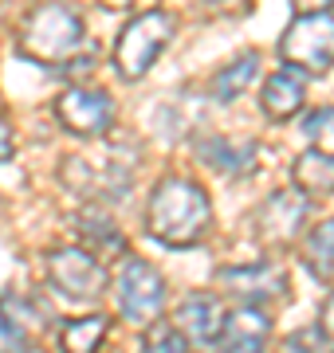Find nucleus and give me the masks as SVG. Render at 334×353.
Returning <instances> with one entry per match:
<instances>
[{
    "instance_id": "obj_1",
    "label": "nucleus",
    "mask_w": 334,
    "mask_h": 353,
    "mask_svg": "<svg viewBox=\"0 0 334 353\" xmlns=\"http://www.w3.org/2000/svg\"><path fill=\"white\" fill-rule=\"evenodd\" d=\"M20 51L43 67H71V71L95 67V39L87 43V28L63 0H48L24 16Z\"/></svg>"
},
{
    "instance_id": "obj_2",
    "label": "nucleus",
    "mask_w": 334,
    "mask_h": 353,
    "mask_svg": "<svg viewBox=\"0 0 334 353\" xmlns=\"http://www.w3.org/2000/svg\"><path fill=\"white\" fill-rule=\"evenodd\" d=\"M213 224V201L189 176H166L150 196L146 228L166 248H193Z\"/></svg>"
},
{
    "instance_id": "obj_3",
    "label": "nucleus",
    "mask_w": 334,
    "mask_h": 353,
    "mask_svg": "<svg viewBox=\"0 0 334 353\" xmlns=\"http://www.w3.org/2000/svg\"><path fill=\"white\" fill-rule=\"evenodd\" d=\"M173 39V16L169 12H141L134 16L115 43V67L126 83H138L150 67L157 63V55L166 51V43Z\"/></svg>"
},
{
    "instance_id": "obj_4",
    "label": "nucleus",
    "mask_w": 334,
    "mask_h": 353,
    "mask_svg": "<svg viewBox=\"0 0 334 353\" xmlns=\"http://www.w3.org/2000/svg\"><path fill=\"white\" fill-rule=\"evenodd\" d=\"M279 59L303 75H326L334 67V12H307L279 36Z\"/></svg>"
},
{
    "instance_id": "obj_5",
    "label": "nucleus",
    "mask_w": 334,
    "mask_h": 353,
    "mask_svg": "<svg viewBox=\"0 0 334 353\" xmlns=\"http://www.w3.org/2000/svg\"><path fill=\"white\" fill-rule=\"evenodd\" d=\"M115 303L126 322L146 326L166 310V279L141 255H126L115 271Z\"/></svg>"
},
{
    "instance_id": "obj_6",
    "label": "nucleus",
    "mask_w": 334,
    "mask_h": 353,
    "mask_svg": "<svg viewBox=\"0 0 334 353\" xmlns=\"http://www.w3.org/2000/svg\"><path fill=\"white\" fill-rule=\"evenodd\" d=\"M55 122L79 138H103L115 126V99L99 87H67L55 99Z\"/></svg>"
},
{
    "instance_id": "obj_7",
    "label": "nucleus",
    "mask_w": 334,
    "mask_h": 353,
    "mask_svg": "<svg viewBox=\"0 0 334 353\" xmlns=\"http://www.w3.org/2000/svg\"><path fill=\"white\" fill-rule=\"evenodd\" d=\"M48 279L63 299H75V303H87L95 294H103L106 287V271L99 255L83 252V248H55L48 255Z\"/></svg>"
},
{
    "instance_id": "obj_8",
    "label": "nucleus",
    "mask_w": 334,
    "mask_h": 353,
    "mask_svg": "<svg viewBox=\"0 0 334 353\" xmlns=\"http://www.w3.org/2000/svg\"><path fill=\"white\" fill-rule=\"evenodd\" d=\"M63 185L79 196H90V204L122 201L130 192V169L118 161H90V157H67L63 161Z\"/></svg>"
},
{
    "instance_id": "obj_9",
    "label": "nucleus",
    "mask_w": 334,
    "mask_h": 353,
    "mask_svg": "<svg viewBox=\"0 0 334 353\" xmlns=\"http://www.w3.org/2000/svg\"><path fill=\"white\" fill-rule=\"evenodd\" d=\"M224 306L213 299V294H189L185 303L173 310V334H177L185 345L208 353L220 345V334H224Z\"/></svg>"
},
{
    "instance_id": "obj_10",
    "label": "nucleus",
    "mask_w": 334,
    "mask_h": 353,
    "mask_svg": "<svg viewBox=\"0 0 334 353\" xmlns=\"http://www.w3.org/2000/svg\"><path fill=\"white\" fill-rule=\"evenodd\" d=\"M307 192H299V189H279V192H271L268 201H264V208L256 212V232H259V240L264 243H287V240H295L299 232H303V224H307Z\"/></svg>"
},
{
    "instance_id": "obj_11",
    "label": "nucleus",
    "mask_w": 334,
    "mask_h": 353,
    "mask_svg": "<svg viewBox=\"0 0 334 353\" xmlns=\"http://www.w3.org/2000/svg\"><path fill=\"white\" fill-rule=\"evenodd\" d=\"M220 287L232 290L244 306H259L287 294V275H283V267H271V263L228 267V271H220Z\"/></svg>"
},
{
    "instance_id": "obj_12",
    "label": "nucleus",
    "mask_w": 334,
    "mask_h": 353,
    "mask_svg": "<svg viewBox=\"0 0 334 353\" xmlns=\"http://www.w3.org/2000/svg\"><path fill=\"white\" fill-rule=\"evenodd\" d=\"M271 334V318L259 306H240L224 318V334H220V350L224 353H264Z\"/></svg>"
},
{
    "instance_id": "obj_13",
    "label": "nucleus",
    "mask_w": 334,
    "mask_h": 353,
    "mask_svg": "<svg viewBox=\"0 0 334 353\" xmlns=\"http://www.w3.org/2000/svg\"><path fill=\"white\" fill-rule=\"evenodd\" d=\"M75 228H79V236H83L99 255H122L126 252V236L118 232L115 216L106 212L103 204H87V208L79 212Z\"/></svg>"
},
{
    "instance_id": "obj_14",
    "label": "nucleus",
    "mask_w": 334,
    "mask_h": 353,
    "mask_svg": "<svg viewBox=\"0 0 334 353\" xmlns=\"http://www.w3.org/2000/svg\"><path fill=\"white\" fill-rule=\"evenodd\" d=\"M259 102H264V114L268 118L287 122L303 106V79L295 71H275V75H268V83L259 90Z\"/></svg>"
},
{
    "instance_id": "obj_15",
    "label": "nucleus",
    "mask_w": 334,
    "mask_h": 353,
    "mask_svg": "<svg viewBox=\"0 0 334 353\" xmlns=\"http://www.w3.org/2000/svg\"><path fill=\"white\" fill-rule=\"evenodd\" d=\"M106 338L103 314H83L59 326V353H99Z\"/></svg>"
},
{
    "instance_id": "obj_16",
    "label": "nucleus",
    "mask_w": 334,
    "mask_h": 353,
    "mask_svg": "<svg viewBox=\"0 0 334 353\" xmlns=\"http://www.w3.org/2000/svg\"><path fill=\"white\" fill-rule=\"evenodd\" d=\"M291 176H295V189L299 192L326 196V192H334V157H331V153H319V150H307L295 161Z\"/></svg>"
},
{
    "instance_id": "obj_17",
    "label": "nucleus",
    "mask_w": 334,
    "mask_h": 353,
    "mask_svg": "<svg viewBox=\"0 0 334 353\" xmlns=\"http://www.w3.org/2000/svg\"><path fill=\"white\" fill-rule=\"evenodd\" d=\"M201 157H205V165H213V169H220V173L228 176H240L248 173L252 165H256V145L252 141H205L201 145Z\"/></svg>"
},
{
    "instance_id": "obj_18",
    "label": "nucleus",
    "mask_w": 334,
    "mask_h": 353,
    "mask_svg": "<svg viewBox=\"0 0 334 353\" xmlns=\"http://www.w3.org/2000/svg\"><path fill=\"white\" fill-rule=\"evenodd\" d=\"M303 263L315 271V279H322V283H331L334 279V216L331 220H322V224H315L303 236Z\"/></svg>"
},
{
    "instance_id": "obj_19",
    "label": "nucleus",
    "mask_w": 334,
    "mask_h": 353,
    "mask_svg": "<svg viewBox=\"0 0 334 353\" xmlns=\"http://www.w3.org/2000/svg\"><path fill=\"white\" fill-rule=\"evenodd\" d=\"M259 75V55L256 51H244V55H236L224 71H217V79H213V94H217V102H232L236 94H244L248 83Z\"/></svg>"
},
{
    "instance_id": "obj_20",
    "label": "nucleus",
    "mask_w": 334,
    "mask_h": 353,
    "mask_svg": "<svg viewBox=\"0 0 334 353\" xmlns=\"http://www.w3.org/2000/svg\"><path fill=\"white\" fill-rule=\"evenodd\" d=\"M303 134L311 138V145H315L319 153H331L334 157V106L311 110L307 122H303Z\"/></svg>"
},
{
    "instance_id": "obj_21",
    "label": "nucleus",
    "mask_w": 334,
    "mask_h": 353,
    "mask_svg": "<svg viewBox=\"0 0 334 353\" xmlns=\"http://www.w3.org/2000/svg\"><path fill=\"white\" fill-rule=\"evenodd\" d=\"M141 353H185V341H181L173 330H157L154 338L146 341V350Z\"/></svg>"
},
{
    "instance_id": "obj_22",
    "label": "nucleus",
    "mask_w": 334,
    "mask_h": 353,
    "mask_svg": "<svg viewBox=\"0 0 334 353\" xmlns=\"http://www.w3.org/2000/svg\"><path fill=\"white\" fill-rule=\"evenodd\" d=\"M205 4L217 16H244L248 8H252V0H205Z\"/></svg>"
},
{
    "instance_id": "obj_23",
    "label": "nucleus",
    "mask_w": 334,
    "mask_h": 353,
    "mask_svg": "<svg viewBox=\"0 0 334 353\" xmlns=\"http://www.w3.org/2000/svg\"><path fill=\"white\" fill-rule=\"evenodd\" d=\"M12 126H8V122H4V118H0V165L8 161V157H12Z\"/></svg>"
},
{
    "instance_id": "obj_24",
    "label": "nucleus",
    "mask_w": 334,
    "mask_h": 353,
    "mask_svg": "<svg viewBox=\"0 0 334 353\" xmlns=\"http://www.w3.org/2000/svg\"><path fill=\"white\" fill-rule=\"evenodd\" d=\"M319 330H322V338H331V341H334V294H331V299H326V306H322Z\"/></svg>"
},
{
    "instance_id": "obj_25",
    "label": "nucleus",
    "mask_w": 334,
    "mask_h": 353,
    "mask_svg": "<svg viewBox=\"0 0 334 353\" xmlns=\"http://www.w3.org/2000/svg\"><path fill=\"white\" fill-rule=\"evenodd\" d=\"M334 0H295V12L307 16V12H331Z\"/></svg>"
},
{
    "instance_id": "obj_26",
    "label": "nucleus",
    "mask_w": 334,
    "mask_h": 353,
    "mask_svg": "<svg viewBox=\"0 0 334 353\" xmlns=\"http://www.w3.org/2000/svg\"><path fill=\"white\" fill-rule=\"evenodd\" d=\"M103 4H110V8H130L134 0H103Z\"/></svg>"
}]
</instances>
